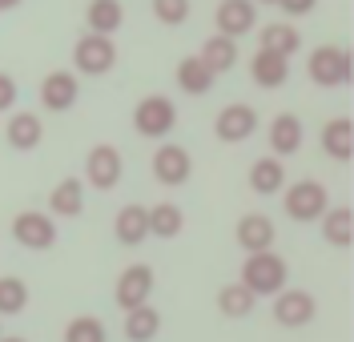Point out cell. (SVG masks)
Listing matches in <instances>:
<instances>
[{
	"instance_id": "obj_28",
	"label": "cell",
	"mask_w": 354,
	"mask_h": 342,
	"mask_svg": "<svg viewBox=\"0 0 354 342\" xmlns=\"http://www.w3.org/2000/svg\"><path fill=\"white\" fill-rule=\"evenodd\" d=\"M185 229V213H181V205L174 202H157L149 205V238H177Z\"/></svg>"
},
{
	"instance_id": "obj_6",
	"label": "cell",
	"mask_w": 354,
	"mask_h": 342,
	"mask_svg": "<svg viewBox=\"0 0 354 342\" xmlns=\"http://www.w3.org/2000/svg\"><path fill=\"white\" fill-rule=\"evenodd\" d=\"M125 178V158H121V149L109 145V141H101V145H93L85 158V185L93 189H101V193H109L117 189Z\"/></svg>"
},
{
	"instance_id": "obj_18",
	"label": "cell",
	"mask_w": 354,
	"mask_h": 342,
	"mask_svg": "<svg viewBox=\"0 0 354 342\" xmlns=\"http://www.w3.org/2000/svg\"><path fill=\"white\" fill-rule=\"evenodd\" d=\"M113 238L121 242V246H141L145 238H149V209L145 205H137V202H129V205H121L117 209V218H113Z\"/></svg>"
},
{
	"instance_id": "obj_12",
	"label": "cell",
	"mask_w": 354,
	"mask_h": 342,
	"mask_svg": "<svg viewBox=\"0 0 354 342\" xmlns=\"http://www.w3.org/2000/svg\"><path fill=\"white\" fill-rule=\"evenodd\" d=\"M77 97H81V81L73 68H57L41 81V105L48 113H68L77 105Z\"/></svg>"
},
{
	"instance_id": "obj_5",
	"label": "cell",
	"mask_w": 354,
	"mask_h": 342,
	"mask_svg": "<svg viewBox=\"0 0 354 342\" xmlns=\"http://www.w3.org/2000/svg\"><path fill=\"white\" fill-rule=\"evenodd\" d=\"M113 65H117V45H113V37H101V32L77 37V45H73V68H77L81 77H105Z\"/></svg>"
},
{
	"instance_id": "obj_17",
	"label": "cell",
	"mask_w": 354,
	"mask_h": 342,
	"mask_svg": "<svg viewBox=\"0 0 354 342\" xmlns=\"http://www.w3.org/2000/svg\"><path fill=\"white\" fill-rule=\"evenodd\" d=\"M322 153L338 165H351L354 161V121L351 117H330L322 125Z\"/></svg>"
},
{
	"instance_id": "obj_11",
	"label": "cell",
	"mask_w": 354,
	"mask_h": 342,
	"mask_svg": "<svg viewBox=\"0 0 354 342\" xmlns=\"http://www.w3.org/2000/svg\"><path fill=\"white\" fill-rule=\"evenodd\" d=\"M214 133H218V141H225V145H242V141H250V137L258 133V109L245 105V101L225 105V109L218 113V121H214Z\"/></svg>"
},
{
	"instance_id": "obj_21",
	"label": "cell",
	"mask_w": 354,
	"mask_h": 342,
	"mask_svg": "<svg viewBox=\"0 0 354 342\" xmlns=\"http://www.w3.org/2000/svg\"><path fill=\"white\" fill-rule=\"evenodd\" d=\"M318 226H322L326 246H334V250H351L354 246V209L351 205H326V213L318 218Z\"/></svg>"
},
{
	"instance_id": "obj_33",
	"label": "cell",
	"mask_w": 354,
	"mask_h": 342,
	"mask_svg": "<svg viewBox=\"0 0 354 342\" xmlns=\"http://www.w3.org/2000/svg\"><path fill=\"white\" fill-rule=\"evenodd\" d=\"M17 81L8 77V73H0V113H12V105H17Z\"/></svg>"
},
{
	"instance_id": "obj_2",
	"label": "cell",
	"mask_w": 354,
	"mask_h": 342,
	"mask_svg": "<svg viewBox=\"0 0 354 342\" xmlns=\"http://www.w3.org/2000/svg\"><path fill=\"white\" fill-rule=\"evenodd\" d=\"M306 77L318 89H342L354 81V57L342 45H318L306 57Z\"/></svg>"
},
{
	"instance_id": "obj_36",
	"label": "cell",
	"mask_w": 354,
	"mask_h": 342,
	"mask_svg": "<svg viewBox=\"0 0 354 342\" xmlns=\"http://www.w3.org/2000/svg\"><path fill=\"white\" fill-rule=\"evenodd\" d=\"M0 342H28V339H21V334H4Z\"/></svg>"
},
{
	"instance_id": "obj_10",
	"label": "cell",
	"mask_w": 354,
	"mask_h": 342,
	"mask_svg": "<svg viewBox=\"0 0 354 342\" xmlns=\"http://www.w3.org/2000/svg\"><path fill=\"white\" fill-rule=\"evenodd\" d=\"M318 314V302L310 290H298V286H282L274 294V322L286 326V330H298V326H310Z\"/></svg>"
},
{
	"instance_id": "obj_34",
	"label": "cell",
	"mask_w": 354,
	"mask_h": 342,
	"mask_svg": "<svg viewBox=\"0 0 354 342\" xmlns=\"http://www.w3.org/2000/svg\"><path fill=\"white\" fill-rule=\"evenodd\" d=\"M278 8L294 21V17H310V12L318 8V0H278Z\"/></svg>"
},
{
	"instance_id": "obj_20",
	"label": "cell",
	"mask_w": 354,
	"mask_h": 342,
	"mask_svg": "<svg viewBox=\"0 0 354 342\" xmlns=\"http://www.w3.org/2000/svg\"><path fill=\"white\" fill-rule=\"evenodd\" d=\"M274 238H278L274 218H266V213H242V218H238V246H242L245 254L274 250Z\"/></svg>"
},
{
	"instance_id": "obj_19",
	"label": "cell",
	"mask_w": 354,
	"mask_h": 342,
	"mask_svg": "<svg viewBox=\"0 0 354 342\" xmlns=\"http://www.w3.org/2000/svg\"><path fill=\"white\" fill-rule=\"evenodd\" d=\"M250 189L258 193V198H278L282 189H286V165H282V158H274V153H266V158H258L254 165H250Z\"/></svg>"
},
{
	"instance_id": "obj_7",
	"label": "cell",
	"mask_w": 354,
	"mask_h": 342,
	"mask_svg": "<svg viewBox=\"0 0 354 342\" xmlns=\"http://www.w3.org/2000/svg\"><path fill=\"white\" fill-rule=\"evenodd\" d=\"M153 286H157L153 266L133 262V266H125V270L117 274V282H113V302H117L121 310L145 306V302H149V294H153Z\"/></svg>"
},
{
	"instance_id": "obj_4",
	"label": "cell",
	"mask_w": 354,
	"mask_h": 342,
	"mask_svg": "<svg viewBox=\"0 0 354 342\" xmlns=\"http://www.w3.org/2000/svg\"><path fill=\"white\" fill-rule=\"evenodd\" d=\"M174 125H177V105L165 93H149L133 105V129L145 141H165L174 133Z\"/></svg>"
},
{
	"instance_id": "obj_22",
	"label": "cell",
	"mask_w": 354,
	"mask_h": 342,
	"mask_svg": "<svg viewBox=\"0 0 354 342\" xmlns=\"http://www.w3.org/2000/svg\"><path fill=\"white\" fill-rule=\"evenodd\" d=\"M48 213L53 218H81L85 213V182L81 178H61L48 193Z\"/></svg>"
},
{
	"instance_id": "obj_38",
	"label": "cell",
	"mask_w": 354,
	"mask_h": 342,
	"mask_svg": "<svg viewBox=\"0 0 354 342\" xmlns=\"http://www.w3.org/2000/svg\"><path fill=\"white\" fill-rule=\"evenodd\" d=\"M0 339H4V322H0Z\"/></svg>"
},
{
	"instance_id": "obj_31",
	"label": "cell",
	"mask_w": 354,
	"mask_h": 342,
	"mask_svg": "<svg viewBox=\"0 0 354 342\" xmlns=\"http://www.w3.org/2000/svg\"><path fill=\"white\" fill-rule=\"evenodd\" d=\"M105 339H109L105 322L93 319V314H81V319H73L65 326V342H105Z\"/></svg>"
},
{
	"instance_id": "obj_24",
	"label": "cell",
	"mask_w": 354,
	"mask_h": 342,
	"mask_svg": "<svg viewBox=\"0 0 354 342\" xmlns=\"http://www.w3.org/2000/svg\"><path fill=\"white\" fill-rule=\"evenodd\" d=\"M174 77H177V89L189 93V97H205V93L214 89V81H218L209 68L201 65L198 53H194V57H181V61H177V73H174Z\"/></svg>"
},
{
	"instance_id": "obj_13",
	"label": "cell",
	"mask_w": 354,
	"mask_h": 342,
	"mask_svg": "<svg viewBox=\"0 0 354 342\" xmlns=\"http://www.w3.org/2000/svg\"><path fill=\"white\" fill-rule=\"evenodd\" d=\"M214 24H218L221 37H245L258 28V4L254 0H221L218 12H214Z\"/></svg>"
},
{
	"instance_id": "obj_26",
	"label": "cell",
	"mask_w": 354,
	"mask_h": 342,
	"mask_svg": "<svg viewBox=\"0 0 354 342\" xmlns=\"http://www.w3.org/2000/svg\"><path fill=\"white\" fill-rule=\"evenodd\" d=\"M85 24H88V32L113 37V32L125 24V4H121V0H88Z\"/></svg>"
},
{
	"instance_id": "obj_32",
	"label": "cell",
	"mask_w": 354,
	"mask_h": 342,
	"mask_svg": "<svg viewBox=\"0 0 354 342\" xmlns=\"http://www.w3.org/2000/svg\"><path fill=\"white\" fill-rule=\"evenodd\" d=\"M149 4H153V17L161 24H169V28L185 24V21H189V12H194V8H189V0H149Z\"/></svg>"
},
{
	"instance_id": "obj_14",
	"label": "cell",
	"mask_w": 354,
	"mask_h": 342,
	"mask_svg": "<svg viewBox=\"0 0 354 342\" xmlns=\"http://www.w3.org/2000/svg\"><path fill=\"white\" fill-rule=\"evenodd\" d=\"M266 141H270V153L274 158H294L306 141V129H302V117L298 113H278L266 129Z\"/></svg>"
},
{
	"instance_id": "obj_3",
	"label": "cell",
	"mask_w": 354,
	"mask_h": 342,
	"mask_svg": "<svg viewBox=\"0 0 354 342\" xmlns=\"http://www.w3.org/2000/svg\"><path fill=\"white\" fill-rule=\"evenodd\" d=\"M326 205H330V193H326V185L314 182V178L286 182V189H282V209H286L290 222H298V226L318 222L326 213Z\"/></svg>"
},
{
	"instance_id": "obj_29",
	"label": "cell",
	"mask_w": 354,
	"mask_h": 342,
	"mask_svg": "<svg viewBox=\"0 0 354 342\" xmlns=\"http://www.w3.org/2000/svg\"><path fill=\"white\" fill-rule=\"evenodd\" d=\"M28 310V282L17 274H0V319H17Z\"/></svg>"
},
{
	"instance_id": "obj_1",
	"label": "cell",
	"mask_w": 354,
	"mask_h": 342,
	"mask_svg": "<svg viewBox=\"0 0 354 342\" xmlns=\"http://www.w3.org/2000/svg\"><path fill=\"white\" fill-rule=\"evenodd\" d=\"M238 282H242L254 298H274L290 282V266H286V258H282V254H274V250L245 254L242 278H238Z\"/></svg>"
},
{
	"instance_id": "obj_15",
	"label": "cell",
	"mask_w": 354,
	"mask_h": 342,
	"mask_svg": "<svg viewBox=\"0 0 354 342\" xmlns=\"http://www.w3.org/2000/svg\"><path fill=\"white\" fill-rule=\"evenodd\" d=\"M250 81H254L258 89H282L290 81V57H278V53H270V48H258V53L250 57Z\"/></svg>"
},
{
	"instance_id": "obj_16",
	"label": "cell",
	"mask_w": 354,
	"mask_h": 342,
	"mask_svg": "<svg viewBox=\"0 0 354 342\" xmlns=\"http://www.w3.org/2000/svg\"><path fill=\"white\" fill-rule=\"evenodd\" d=\"M4 141H8L17 153H28V149H37V145L44 141V121H41V113L17 109V113L8 117V125H4Z\"/></svg>"
},
{
	"instance_id": "obj_9",
	"label": "cell",
	"mask_w": 354,
	"mask_h": 342,
	"mask_svg": "<svg viewBox=\"0 0 354 342\" xmlns=\"http://www.w3.org/2000/svg\"><path fill=\"white\" fill-rule=\"evenodd\" d=\"M153 178L161 185H169V189H177V185H185L189 178H194V158H189V149L185 145H177V141H161L153 149Z\"/></svg>"
},
{
	"instance_id": "obj_25",
	"label": "cell",
	"mask_w": 354,
	"mask_h": 342,
	"mask_svg": "<svg viewBox=\"0 0 354 342\" xmlns=\"http://www.w3.org/2000/svg\"><path fill=\"white\" fill-rule=\"evenodd\" d=\"M201 65L209 68L214 77H221V73H230V68L238 65V41L234 37H205V45H201Z\"/></svg>"
},
{
	"instance_id": "obj_23",
	"label": "cell",
	"mask_w": 354,
	"mask_h": 342,
	"mask_svg": "<svg viewBox=\"0 0 354 342\" xmlns=\"http://www.w3.org/2000/svg\"><path fill=\"white\" fill-rule=\"evenodd\" d=\"M258 48H270V53H278V57H294V53L302 48V32L290 21L262 24V28H258Z\"/></svg>"
},
{
	"instance_id": "obj_8",
	"label": "cell",
	"mask_w": 354,
	"mask_h": 342,
	"mask_svg": "<svg viewBox=\"0 0 354 342\" xmlns=\"http://www.w3.org/2000/svg\"><path fill=\"white\" fill-rule=\"evenodd\" d=\"M12 238L24 250H53L57 246V218L41 209H21L12 218Z\"/></svg>"
},
{
	"instance_id": "obj_30",
	"label": "cell",
	"mask_w": 354,
	"mask_h": 342,
	"mask_svg": "<svg viewBox=\"0 0 354 342\" xmlns=\"http://www.w3.org/2000/svg\"><path fill=\"white\" fill-rule=\"evenodd\" d=\"M254 306H258V298L250 294L242 282H230V286L218 290V310L225 314V319H250Z\"/></svg>"
},
{
	"instance_id": "obj_37",
	"label": "cell",
	"mask_w": 354,
	"mask_h": 342,
	"mask_svg": "<svg viewBox=\"0 0 354 342\" xmlns=\"http://www.w3.org/2000/svg\"><path fill=\"white\" fill-rule=\"evenodd\" d=\"M254 4H258V8H262V4H278V0H254Z\"/></svg>"
},
{
	"instance_id": "obj_27",
	"label": "cell",
	"mask_w": 354,
	"mask_h": 342,
	"mask_svg": "<svg viewBox=\"0 0 354 342\" xmlns=\"http://www.w3.org/2000/svg\"><path fill=\"white\" fill-rule=\"evenodd\" d=\"M157 330H161V310L157 306H133L125 310V339L129 342H153Z\"/></svg>"
},
{
	"instance_id": "obj_35",
	"label": "cell",
	"mask_w": 354,
	"mask_h": 342,
	"mask_svg": "<svg viewBox=\"0 0 354 342\" xmlns=\"http://www.w3.org/2000/svg\"><path fill=\"white\" fill-rule=\"evenodd\" d=\"M17 4H24V0H0V12H8V8H17Z\"/></svg>"
}]
</instances>
